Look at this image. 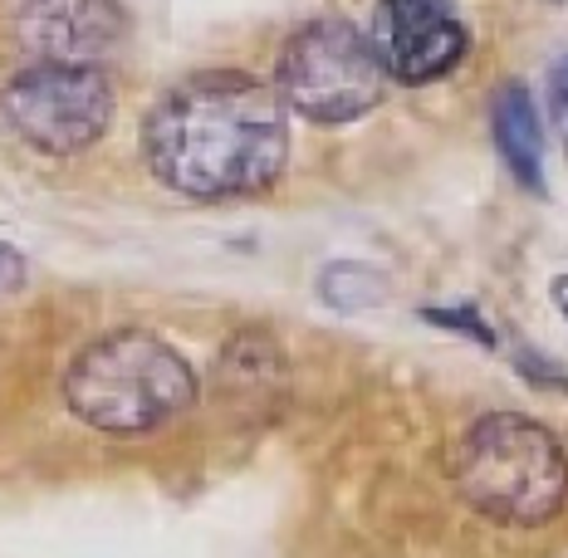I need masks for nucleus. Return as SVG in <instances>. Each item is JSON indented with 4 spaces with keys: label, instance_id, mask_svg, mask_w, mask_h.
<instances>
[{
    "label": "nucleus",
    "instance_id": "10",
    "mask_svg": "<svg viewBox=\"0 0 568 558\" xmlns=\"http://www.w3.org/2000/svg\"><path fill=\"white\" fill-rule=\"evenodd\" d=\"M20 284H26V260H20V251L0 245V300H6V294H16Z\"/></svg>",
    "mask_w": 568,
    "mask_h": 558
},
{
    "label": "nucleus",
    "instance_id": "6",
    "mask_svg": "<svg viewBox=\"0 0 568 558\" xmlns=\"http://www.w3.org/2000/svg\"><path fill=\"white\" fill-rule=\"evenodd\" d=\"M368 40L387 79L402 84H432L452 74L470 50V34L452 0H377Z\"/></svg>",
    "mask_w": 568,
    "mask_h": 558
},
{
    "label": "nucleus",
    "instance_id": "11",
    "mask_svg": "<svg viewBox=\"0 0 568 558\" xmlns=\"http://www.w3.org/2000/svg\"><path fill=\"white\" fill-rule=\"evenodd\" d=\"M554 304H559V314L568 318V275L554 280Z\"/></svg>",
    "mask_w": 568,
    "mask_h": 558
},
{
    "label": "nucleus",
    "instance_id": "4",
    "mask_svg": "<svg viewBox=\"0 0 568 558\" xmlns=\"http://www.w3.org/2000/svg\"><path fill=\"white\" fill-rule=\"evenodd\" d=\"M275 93L284 109H294L310 123L338 128L373 113L383 103L387 69L377 59L373 40L348 20H314L294 30L275 64Z\"/></svg>",
    "mask_w": 568,
    "mask_h": 558
},
{
    "label": "nucleus",
    "instance_id": "7",
    "mask_svg": "<svg viewBox=\"0 0 568 558\" xmlns=\"http://www.w3.org/2000/svg\"><path fill=\"white\" fill-rule=\"evenodd\" d=\"M16 34L44 64H99L123 40L118 0H26Z\"/></svg>",
    "mask_w": 568,
    "mask_h": 558
},
{
    "label": "nucleus",
    "instance_id": "5",
    "mask_svg": "<svg viewBox=\"0 0 568 558\" xmlns=\"http://www.w3.org/2000/svg\"><path fill=\"white\" fill-rule=\"evenodd\" d=\"M6 128L34 152L69 158L93 148L113 123V79L99 64H44L34 59L0 93Z\"/></svg>",
    "mask_w": 568,
    "mask_h": 558
},
{
    "label": "nucleus",
    "instance_id": "2",
    "mask_svg": "<svg viewBox=\"0 0 568 558\" xmlns=\"http://www.w3.org/2000/svg\"><path fill=\"white\" fill-rule=\"evenodd\" d=\"M64 402L84 426L109 436L162 432L196 402V373L168 338L118 328L93 338L64 373Z\"/></svg>",
    "mask_w": 568,
    "mask_h": 558
},
{
    "label": "nucleus",
    "instance_id": "9",
    "mask_svg": "<svg viewBox=\"0 0 568 558\" xmlns=\"http://www.w3.org/2000/svg\"><path fill=\"white\" fill-rule=\"evenodd\" d=\"M549 109H554V128L568 142V59H559L549 74Z\"/></svg>",
    "mask_w": 568,
    "mask_h": 558
},
{
    "label": "nucleus",
    "instance_id": "1",
    "mask_svg": "<svg viewBox=\"0 0 568 558\" xmlns=\"http://www.w3.org/2000/svg\"><path fill=\"white\" fill-rule=\"evenodd\" d=\"M142 158L182 196L221 201L265 192L290 158L284 99L251 74H196L142 118Z\"/></svg>",
    "mask_w": 568,
    "mask_h": 558
},
{
    "label": "nucleus",
    "instance_id": "3",
    "mask_svg": "<svg viewBox=\"0 0 568 558\" xmlns=\"http://www.w3.org/2000/svg\"><path fill=\"white\" fill-rule=\"evenodd\" d=\"M456 485L485 519L529 529L559 515L568 495V460L539 422L490 412L456 450Z\"/></svg>",
    "mask_w": 568,
    "mask_h": 558
},
{
    "label": "nucleus",
    "instance_id": "8",
    "mask_svg": "<svg viewBox=\"0 0 568 558\" xmlns=\"http://www.w3.org/2000/svg\"><path fill=\"white\" fill-rule=\"evenodd\" d=\"M495 148L525 192H544V128L525 84L500 89L495 99Z\"/></svg>",
    "mask_w": 568,
    "mask_h": 558
}]
</instances>
